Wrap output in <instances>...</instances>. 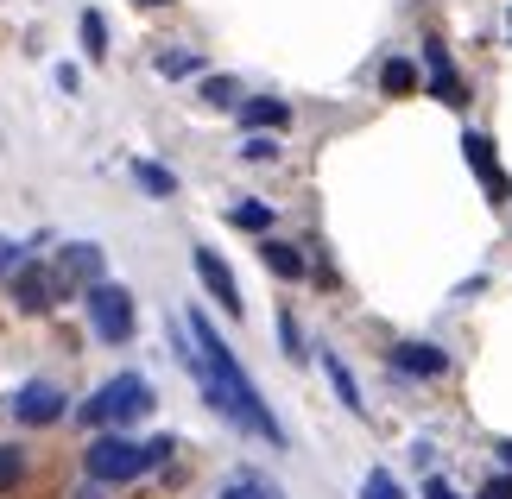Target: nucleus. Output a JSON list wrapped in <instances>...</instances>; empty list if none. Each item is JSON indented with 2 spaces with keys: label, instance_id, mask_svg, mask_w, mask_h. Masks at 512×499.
I'll return each mask as SVG.
<instances>
[{
  "label": "nucleus",
  "instance_id": "1",
  "mask_svg": "<svg viewBox=\"0 0 512 499\" xmlns=\"http://www.w3.org/2000/svg\"><path fill=\"white\" fill-rule=\"evenodd\" d=\"M190 342H196V386H203V398L215 411L228 417V424H241L247 436H260V443H272V449H285V424L272 417V405L260 398V386L247 379V367L228 354V342L215 335V323L203 310L190 304Z\"/></svg>",
  "mask_w": 512,
  "mask_h": 499
},
{
  "label": "nucleus",
  "instance_id": "2",
  "mask_svg": "<svg viewBox=\"0 0 512 499\" xmlns=\"http://www.w3.org/2000/svg\"><path fill=\"white\" fill-rule=\"evenodd\" d=\"M171 455H177L171 436L133 443V436H121V430H95L89 443H83V468H89V481L121 487V481H140V474H159V468L171 462Z\"/></svg>",
  "mask_w": 512,
  "mask_h": 499
},
{
  "label": "nucleus",
  "instance_id": "3",
  "mask_svg": "<svg viewBox=\"0 0 512 499\" xmlns=\"http://www.w3.org/2000/svg\"><path fill=\"white\" fill-rule=\"evenodd\" d=\"M146 411H159V392H152L146 373H114V379H102V386L76 405L83 430H127V424H140Z\"/></svg>",
  "mask_w": 512,
  "mask_h": 499
},
{
  "label": "nucleus",
  "instance_id": "4",
  "mask_svg": "<svg viewBox=\"0 0 512 499\" xmlns=\"http://www.w3.org/2000/svg\"><path fill=\"white\" fill-rule=\"evenodd\" d=\"M83 310H89L95 342H108V348H127V342H133V329H140L133 291H127V285H114V278H102V285H89V291H83Z\"/></svg>",
  "mask_w": 512,
  "mask_h": 499
},
{
  "label": "nucleus",
  "instance_id": "5",
  "mask_svg": "<svg viewBox=\"0 0 512 499\" xmlns=\"http://www.w3.org/2000/svg\"><path fill=\"white\" fill-rule=\"evenodd\" d=\"M462 158H468V171H475V184H481L487 196H500V203H512V177H506V165H500L494 139L468 127V133H462Z\"/></svg>",
  "mask_w": 512,
  "mask_h": 499
},
{
  "label": "nucleus",
  "instance_id": "6",
  "mask_svg": "<svg viewBox=\"0 0 512 499\" xmlns=\"http://www.w3.org/2000/svg\"><path fill=\"white\" fill-rule=\"evenodd\" d=\"M64 411H70V398L57 392L51 379H32V386L13 392V424H26V430H45V424H57Z\"/></svg>",
  "mask_w": 512,
  "mask_h": 499
},
{
  "label": "nucleus",
  "instance_id": "7",
  "mask_svg": "<svg viewBox=\"0 0 512 499\" xmlns=\"http://www.w3.org/2000/svg\"><path fill=\"white\" fill-rule=\"evenodd\" d=\"M102 247L95 241H70L64 253H57V291H89V285H102Z\"/></svg>",
  "mask_w": 512,
  "mask_h": 499
},
{
  "label": "nucleus",
  "instance_id": "8",
  "mask_svg": "<svg viewBox=\"0 0 512 499\" xmlns=\"http://www.w3.org/2000/svg\"><path fill=\"white\" fill-rule=\"evenodd\" d=\"M190 266H196V278H203V291L215 297V304H222L228 316H241V285H234V272H228L222 253H215V247H196Z\"/></svg>",
  "mask_w": 512,
  "mask_h": 499
},
{
  "label": "nucleus",
  "instance_id": "9",
  "mask_svg": "<svg viewBox=\"0 0 512 499\" xmlns=\"http://www.w3.org/2000/svg\"><path fill=\"white\" fill-rule=\"evenodd\" d=\"M386 367L405 373V379H443L449 373V354L437 342H392L386 348Z\"/></svg>",
  "mask_w": 512,
  "mask_h": 499
},
{
  "label": "nucleus",
  "instance_id": "10",
  "mask_svg": "<svg viewBox=\"0 0 512 499\" xmlns=\"http://www.w3.org/2000/svg\"><path fill=\"white\" fill-rule=\"evenodd\" d=\"M424 70H430V95H437L443 108H468V83L456 76V57L443 51V38L424 45Z\"/></svg>",
  "mask_w": 512,
  "mask_h": 499
},
{
  "label": "nucleus",
  "instance_id": "11",
  "mask_svg": "<svg viewBox=\"0 0 512 499\" xmlns=\"http://www.w3.org/2000/svg\"><path fill=\"white\" fill-rule=\"evenodd\" d=\"M51 297H57V272H45L38 259H26V266H13V304L19 310H51Z\"/></svg>",
  "mask_w": 512,
  "mask_h": 499
},
{
  "label": "nucleus",
  "instance_id": "12",
  "mask_svg": "<svg viewBox=\"0 0 512 499\" xmlns=\"http://www.w3.org/2000/svg\"><path fill=\"white\" fill-rule=\"evenodd\" d=\"M285 127H291V102H279V95L241 102V133H285Z\"/></svg>",
  "mask_w": 512,
  "mask_h": 499
},
{
  "label": "nucleus",
  "instance_id": "13",
  "mask_svg": "<svg viewBox=\"0 0 512 499\" xmlns=\"http://www.w3.org/2000/svg\"><path fill=\"white\" fill-rule=\"evenodd\" d=\"M317 361H323V373H329V392L348 405V417H367V398H361V379L348 373V361L342 354H329V348H317Z\"/></svg>",
  "mask_w": 512,
  "mask_h": 499
},
{
  "label": "nucleus",
  "instance_id": "14",
  "mask_svg": "<svg viewBox=\"0 0 512 499\" xmlns=\"http://www.w3.org/2000/svg\"><path fill=\"white\" fill-rule=\"evenodd\" d=\"M260 259H266V272H272V278H304V272H310L304 247H291V241H266Z\"/></svg>",
  "mask_w": 512,
  "mask_h": 499
},
{
  "label": "nucleus",
  "instance_id": "15",
  "mask_svg": "<svg viewBox=\"0 0 512 499\" xmlns=\"http://www.w3.org/2000/svg\"><path fill=\"white\" fill-rule=\"evenodd\" d=\"M228 228H241V234H272V209L260 203V196H234V203H228Z\"/></svg>",
  "mask_w": 512,
  "mask_h": 499
},
{
  "label": "nucleus",
  "instance_id": "16",
  "mask_svg": "<svg viewBox=\"0 0 512 499\" xmlns=\"http://www.w3.org/2000/svg\"><path fill=\"white\" fill-rule=\"evenodd\" d=\"M133 184H140L146 196H159V203H171V196H177V171L152 165V158H133Z\"/></svg>",
  "mask_w": 512,
  "mask_h": 499
},
{
  "label": "nucleus",
  "instance_id": "17",
  "mask_svg": "<svg viewBox=\"0 0 512 499\" xmlns=\"http://www.w3.org/2000/svg\"><path fill=\"white\" fill-rule=\"evenodd\" d=\"M215 499H285V493H279V481H266V474L247 468V474H234V481L215 493Z\"/></svg>",
  "mask_w": 512,
  "mask_h": 499
},
{
  "label": "nucleus",
  "instance_id": "18",
  "mask_svg": "<svg viewBox=\"0 0 512 499\" xmlns=\"http://www.w3.org/2000/svg\"><path fill=\"white\" fill-rule=\"evenodd\" d=\"M203 51H190V45H177V51H159V76H171V83H184V76H203Z\"/></svg>",
  "mask_w": 512,
  "mask_h": 499
},
{
  "label": "nucleus",
  "instance_id": "19",
  "mask_svg": "<svg viewBox=\"0 0 512 499\" xmlns=\"http://www.w3.org/2000/svg\"><path fill=\"white\" fill-rule=\"evenodd\" d=\"M380 89L386 95H411V89H418V64H411V57H386V64H380Z\"/></svg>",
  "mask_w": 512,
  "mask_h": 499
},
{
  "label": "nucleus",
  "instance_id": "20",
  "mask_svg": "<svg viewBox=\"0 0 512 499\" xmlns=\"http://www.w3.org/2000/svg\"><path fill=\"white\" fill-rule=\"evenodd\" d=\"M76 32H83V51L102 64V57H108V19L102 13H83V19H76Z\"/></svg>",
  "mask_w": 512,
  "mask_h": 499
},
{
  "label": "nucleus",
  "instance_id": "21",
  "mask_svg": "<svg viewBox=\"0 0 512 499\" xmlns=\"http://www.w3.org/2000/svg\"><path fill=\"white\" fill-rule=\"evenodd\" d=\"M241 158L247 165H272L279 158V133H241Z\"/></svg>",
  "mask_w": 512,
  "mask_h": 499
},
{
  "label": "nucleus",
  "instance_id": "22",
  "mask_svg": "<svg viewBox=\"0 0 512 499\" xmlns=\"http://www.w3.org/2000/svg\"><path fill=\"white\" fill-rule=\"evenodd\" d=\"M234 95H241V83H234V76H203V102H209V108H241Z\"/></svg>",
  "mask_w": 512,
  "mask_h": 499
},
{
  "label": "nucleus",
  "instance_id": "23",
  "mask_svg": "<svg viewBox=\"0 0 512 499\" xmlns=\"http://www.w3.org/2000/svg\"><path fill=\"white\" fill-rule=\"evenodd\" d=\"M19 481H26V455H19L13 443H0V493H13Z\"/></svg>",
  "mask_w": 512,
  "mask_h": 499
},
{
  "label": "nucleus",
  "instance_id": "24",
  "mask_svg": "<svg viewBox=\"0 0 512 499\" xmlns=\"http://www.w3.org/2000/svg\"><path fill=\"white\" fill-rule=\"evenodd\" d=\"M361 499H405V493H399V481H392V468H367Z\"/></svg>",
  "mask_w": 512,
  "mask_h": 499
},
{
  "label": "nucleus",
  "instance_id": "25",
  "mask_svg": "<svg viewBox=\"0 0 512 499\" xmlns=\"http://www.w3.org/2000/svg\"><path fill=\"white\" fill-rule=\"evenodd\" d=\"M279 348L291 354V361H310V354H304V329H298V316H291V310L279 316Z\"/></svg>",
  "mask_w": 512,
  "mask_h": 499
},
{
  "label": "nucleus",
  "instance_id": "26",
  "mask_svg": "<svg viewBox=\"0 0 512 499\" xmlns=\"http://www.w3.org/2000/svg\"><path fill=\"white\" fill-rule=\"evenodd\" d=\"M475 499H512V474H487V487Z\"/></svg>",
  "mask_w": 512,
  "mask_h": 499
},
{
  "label": "nucleus",
  "instance_id": "27",
  "mask_svg": "<svg viewBox=\"0 0 512 499\" xmlns=\"http://www.w3.org/2000/svg\"><path fill=\"white\" fill-rule=\"evenodd\" d=\"M57 89L76 95V89H83V70H76V64H57Z\"/></svg>",
  "mask_w": 512,
  "mask_h": 499
},
{
  "label": "nucleus",
  "instance_id": "28",
  "mask_svg": "<svg viewBox=\"0 0 512 499\" xmlns=\"http://www.w3.org/2000/svg\"><path fill=\"white\" fill-rule=\"evenodd\" d=\"M424 499H462V493H456V487H449V481H443V474H430V481H424Z\"/></svg>",
  "mask_w": 512,
  "mask_h": 499
},
{
  "label": "nucleus",
  "instance_id": "29",
  "mask_svg": "<svg viewBox=\"0 0 512 499\" xmlns=\"http://www.w3.org/2000/svg\"><path fill=\"white\" fill-rule=\"evenodd\" d=\"M494 455H500V462L512 468V436H500V443H494Z\"/></svg>",
  "mask_w": 512,
  "mask_h": 499
},
{
  "label": "nucleus",
  "instance_id": "30",
  "mask_svg": "<svg viewBox=\"0 0 512 499\" xmlns=\"http://www.w3.org/2000/svg\"><path fill=\"white\" fill-rule=\"evenodd\" d=\"M76 499H102V481H89V487H83V493H76Z\"/></svg>",
  "mask_w": 512,
  "mask_h": 499
},
{
  "label": "nucleus",
  "instance_id": "31",
  "mask_svg": "<svg viewBox=\"0 0 512 499\" xmlns=\"http://www.w3.org/2000/svg\"><path fill=\"white\" fill-rule=\"evenodd\" d=\"M133 7H171V0H133Z\"/></svg>",
  "mask_w": 512,
  "mask_h": 499
}]
</instances>
